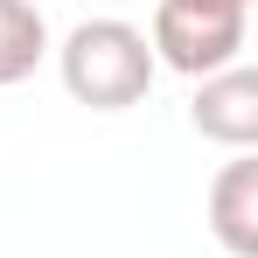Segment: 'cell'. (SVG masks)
Wrapping results in <instances>:
<instances>
[{
  "instance_id": "277c9868",
  "label": "cell",
  "mask_w": 258,
  "mask_h": 258,
  "mask_svg": "<svg viewBox=\"0 0 258 258\" xmlns=\"http://www.w3.org/2000/svg\"><path fill=\"white\" fill-rule=\"evenodd\" d=\"M210 230L230 258H258V161L237 154L210 181Z\"/></svg>"
},
{
  "instance_id": "8992f818",
  "label": "cell",
  "mask_w": 258,
  "mask_h": 258,
  "mask_svg": "<svg viewBox=\"0 0 258 258\" xmlns=\"http://www.w3.org/2000/svg\"><path fill=\"white\" fill-rule=\"evenodd\" d=\"M196 7H237V14H251V0H196Z\"/></svg>"
},
{
  "instance_id": "7a4b0ae2",
  "label": "cell",
  "mask_w": 258,
  "mask_h": 258,
  "mask_svg": "<svg viewBox=\"0 0 258 258\" xmlns=\"http://www.w3.org/2000/svg\"><path fill=\"white\" fill-rule=\"evenodd\" d=\"M244 35H251V14L196 7V0H154V21H147L154 63H168V70L196 77V84L230 70V63H244Z\"/></svg>"
},
{
  "instance_id": "3957f363",
  "label": "cell",
  "mask_w": 258,
  "mask_h": 258,
  "mask_svg": "<svg viewBox=\"0 0 258 258\" xmlns=\"http://www.w3.org/2000/svg\"><path fill=\"white\" fill-rule=\"evenodd\" d=\"M188 126L203 140H216V147H230V154H251L258 147V70L230 63V70L203 77L196 105H188Z\"/></svg>"
},
{
  "instance_id": "6da1fadb",
  "label": "cell",
  "mask_w": 258,
  "mask_h": 258,
  "mask_svg": "<svg viewBox=\"0 0 258 258\" xmlns=\"http://www.w3.org/2000/svg\"><path fill=\"white\" fill-rule=\"evenodd\" d=\"M56 70H63V91L91 105V112H126L154 91V49H147V28H133L119 14H98V21H77L63 49H56Z\"/></svg>"
},
{
  "instance_id": "5b68a950",
  "label": "cell",
  "mask_w": 258,
  "mask_h": 258,
  "mask_svg": "<svg viewBox=\"0 0 258 258\" xmlns=\"http://www.w3.org/2000/svg\"><path fill=\"white\" fill-rule=\"evenodd\" d=\"M49 56V21L35 0H0V91L35 77V63Z\"/></svg>"
}]
</instances>
